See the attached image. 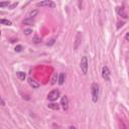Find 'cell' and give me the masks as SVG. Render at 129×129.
Listing matches in <instances>:
<instances>
[{"mask_svg":"<svg viewBox=\"0 0 129 129\" xmlns=\"http://www.w3.org/2000/svg\"><path fill=\"white\" fill-rule=\"evenodd\" d=\"M99 85L97 83H93L91 87V93H92V101L94 103H97L99 99Z\"/></svg>","mask_w":129,"mask_h":129,"instance_id":"1","label":"cell"},{"mask_svg":"<svg viewBox=\"0 0 129 129\" xmlns=\"http://www.w3.org/2000/svg\"><path fill=\"white\" fill-rule=\"evenodd\" d=\"M80 68L82 70V73L84 75H86L88 73V68H89V62H88V59L86 56L82 57L81 59V62H80Z\"/></svg>","mask_w":129,"mask_h":129,"instance_id":"2","label":"cell"},{"mask_svg":"<svg viewBox=\"0 0 129 129\" xmlns=\"http://www.w3.org/2000/svg\"><path fill=\"white\" fill-rule=\"evenodd\" d=\"M60 97V91L59 90H53L50 91L47 95V99L48 101L50 102H54V101H57V99Z\"/></svg>","mask_w":129,"mask_h":129,"instance_id":"3","label":"cell"},{"mask_svg":"<svg viewBox=\"0 0 129 129\" xmlns=\"http://www.w3.org/2000/svg\"><path fill=\"white\" fill-rule=\"evenodd\" d=\"M102 78L105 81H110V70L107 66L102 68Z\"/></svg>","mask_w":129,"mask_h":129,"instance_id":"4","label":"cell"},{"mask_svg":"<svg viewBox=\"0 0 129 129\" xmlns=\"http://www.w3.org/2000/svg\"><path fill=\"white\" fill-rule=\"evenodd\" d=\"M37 6H47V7H50V8H55L56 7V3L51 0H45V1H41V2H38L36 4Z\"/></svg>","mask_w":129,"mask_h":129,"instance_id":"5","label":"cell"},{"mask_svg":"<svg viewBox=\"0 0 129 129\" xmlns=\"http://www.w3.org/2000/svg\"><path fill=\"white\" fill-rule=\"evenodd\" d=\"M61 105H62V107H63V109L65 111L68 110V108H69V99H68L67 96H64L61 99Z\"/></svg>","mask_w":129,"mask_h":129,"instance_id":"6","label":"cell"},{"mask_svg":"<svg viewBox=\"0 0 129 129\" xmlns=\"http://www.w3.org/2000/svg\"><path fill=\"white\" fill-rule=\"evenodd\" d=\"M28 84H29L33 89L39 88V83H38L37 81H35L34 79H32V78H29V79H28Z\"/></svg>","mask_w":129,"mask_h":129,"instance_id":"7","label":"cell"},{"mask_svg":"<svg viewBox=\"0 0 129 129\" xmlns=\"http://www.w3.org/2000/svg\"><path fill=\"white\" fill-rule=\"evenodd\" d=\"M80 42H81V33L79 32L78 34H77V36H76V43H75V45H74V48H75V49H78Z\"/></svg>","mask_w":129,"mask_h":129,"instance_id":"8","label":"cell"},{"mask_svg":"<svg viewBox=\"0 0 129 129\" xmlns=\"http://www.w3.org/2000/svg\"><path fill=\"white\" fill-rule=\"evenodd\" d=\"M117 13H118L119 15H121L122 17L127 18V14L125 13V11H124V8H123V7H117Z\"/></svg>","mask_w":129,"mask_h":129,"instance_id":"9","label":"cell"},{"mask_svg":"<svg viewBox=\"0 0 129 129\" xmlns=\"http://www.w3.org/2000/svg\"><path fill=\"white\" fill-rule=\"evenodd\" d=\"M16 76H17V78L20 80V81H24L25 80V77H26V75H25L24 72H17L16 73Z\"/></svg>","mask_w":129,"mask_h":129,"instance_id":"10","label":"cell"},{"mask_svg":"<svg viewBox=\"0 0 129 129\" xmlns=\"http://www.w3.org/2000/svg\"><path fill=\"white\" fill-rule=\"evenodd\" d=\"M65 79H66L65 73H61V74H60V77H59V84H60V85H63V84L65 83Z\"/></svg>","mask_w":129,"mask_h":129,"instance_id":"11","label":"cell"},{"mask_svg":"<svg viewBox=\"0 0 129 129\" xmlns=\"http://www.w3.org/2000/svg\"><path fill=\"white\" fill-rule=\"evenodd\" d=\"M48 108L53 109V110H59L60 109V105L57 104V103H50V104H48Z\"/></svg>","mask_w":129,"mask_h":129,"instance_id":"12","label":"cell"},{"mask_svg":"<svg viewBox=\"0 0 129 129\" xmlns=\"http://www.w3.org/2000/svg\"><path fill=\"white\" fill-rule=\"evenodd\" d=\"M38 14V10L37 9H33L29 12V18H32V17H35L36 15Z\"/></svg>","mask_w":129,"mask_h":129,"instance_id":"13","label":"cell"},{"mask_svg":"<svg viewBox=\"0 0 129 129\" xmlns=\"http://www.w3.org/2000/svg\"><path fill=\"white\" fill-rule=\"evenodd\" d=\"M0 22H1V24H3V25H11V21H9L7 19H1Z\"/></svg>","mask_w":129,"mask_h":129,"instance_id":"14","label":"cell"},{"mask_svg":"<svg viewBox=\"0 0 129 129\" xmlns=\"http://www.w3.org/2000/svg\"><path fill=\"white\" fill-rule=\"evenodd\" d=\"M23 23L24 24H27V25H30L33 23V19L32 18H29V19H24L23 20Z\"/></svg>","mask_w":129,"mask_h":129,"instance_id":"15","label":"cell"},{"mask_svg":"<svg viewBox=\"0 0 129 129\" xmlns=\"http://www.w3.org/2000/svg\"><path fill=\"white\" fill-rule=\"evenodd\" d=\"M6 6H10V2L7 1V2H0V7H6Z\"/></svg>","mask_w":129,"mask_h":129,"instance_id":"16","label":"cell"},{"mask_svg":"<svg viewBox=\"0 0 129 129\" xmlns=\"http://www.w3.org/2000/svg\"><path fill=\"white\" fill-rule=\"evenodd\" d=\"M31 32H32V29H29V28L24 29V34H25V35H30Z\"/></svg>","mask_w":129,"mask_h":129,"instance_id":"17","label":"cell"},{"mask_svg":"<svg viewBox=\"0 0 129 129\" xmlns=\"http://www.w3.org/2000/svg\"><path fill=\"white\" fill-rule=\"evenodd\" d=\"M33 41H34L35 43H39V42L41 41V39H40L38 36H34V37H33Z\"/></svg>","mask_w":129,"mask_h":129,"instance_id":"18","label":"cell"},{"mask_svg":"<svg viewBox=\"0 0 129 129\" xmlns=\"http://www.w3.org/2000/svg\"><path fill=\"white\" fill-rule=\"evenodd\" d=\"M22 50V45H17L15 46V51H17V53H19V51Z\"/></svg>","mask_w":129,"mask_h":129,"instance_id":"19","label":"cell"},{"mask_svg":"<svg viewBox=\"0 0 129 129\" xmlns=\"http://www.w3.org/2000/svg\"><path fill=\"white\" fill-rule=\"evenodd\" d=\"M17 5H18V2H15V3H13V4H11V5L9 6V9H13V8H15Z\"/></svg>","mask_w":129,"mask_h":129,"instance_id":"20","label":"cell"},{"mask_svg":"<svg viewBox=\"0 0 129 129\" xmlns=\"http://www.w3.org/2000/svg\"><path fill=\"white\" fill-rule=\"evenodd\" d=\"M55 41H56V39H55V38H53V39H50V41H49V42H47V45H48V46H50V45H53V44L55 43Z\"/></svg>","mask_w":129,"mask_h":129,"instance_id":"21","label":"cell"},{"mask_svg":"<svg viewBox=\"0 0 129 129\" xmlns=\"http://www.w3.org/2000/svg\"><path fill=\"white\" fill-rule=\"evenodd\" d=\"M57 79H58V76H57V74H55V75H54V77H53V82H51V83H53V84H55Z\"/></svg>","mask_w":129,"mask_h":129,"instance_id":"22","label":"cell"},{"mask_svg":"<svg viewBox=\"0 0 129 129\" xmlns=\"http://www.w3.org/2000/svg\"><path fill=\"white\" fill-rule=\"evenodd\" d=\"M125 38H126V40L129 41V32H127V33L125 34Z\"/></svg>","mask_w":129,"mask_h":129,"instance_id":"23","label":"cell"},{"mask_svg":"<svg viewBox=\"0 0 129 129\" xmlns=\"http://www.w3.org/2000/svg\"><path fill=\"white\" fill-rule=\"evenodd\" d=\"M1 104H2V106H5V102L3 99H1Z\"/></svg>","mask_w":129,"mask_h":129,"instance_id":"24","label":"cell"},{"mask_svg":"<svg viewBox=\"0 0 129 129\" xmlns=\"http://www.w3.org/2000/svg\"><path fill=\"white\" fill-rule=\"evenodd\" d=\"M69 129H76V127H75V126H70Z\"/></svg>","mask_w":129,"mask_h":129,"instance_id":"25","label":"cell"}]
</instances>
